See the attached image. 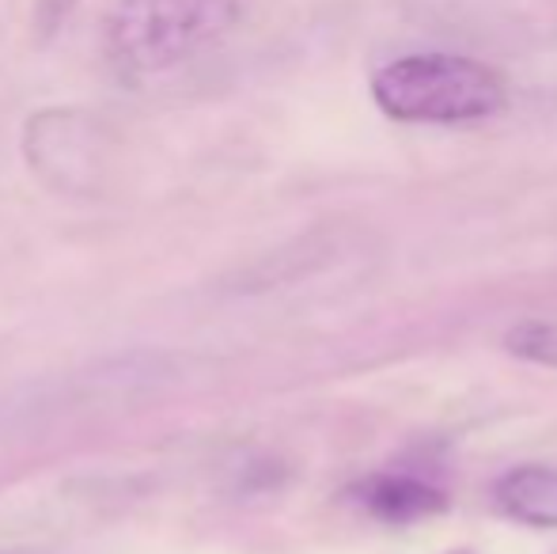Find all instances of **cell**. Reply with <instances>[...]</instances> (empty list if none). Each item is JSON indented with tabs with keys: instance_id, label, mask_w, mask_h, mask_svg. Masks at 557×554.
Listing matches in <instances>:
<instances>
[{
	"instance_id": "cell-1",
	"label": "cell",
	"mask_w": 557,
	"mask_h": 554,
	"mask_svg": "<svg viewBox=\"0 0 557 554\" xmlns=\"http://www.w3.org/2000/svg\"><path fill=\"white\" fill-rule=\"evenodd\" d=\"M247 15L250 0H114L99 46L122 84H152L227 46Z\"/></svg>"
},
{
	"instance_id": "cell-2",
	"label": "cell",
	"mask_w": 557,
	"mask_h": 554,
	"mask_svg": "<svg viewBox=\"0 0 557 554\" xmlns=\"http://www.w3.org/2000/svg\"><path fill=\"white\" fill-rule=\"evenodd\" d=\"M372 99L387 119L413 126H470L505 111L508 88L497 69L462 53H406L372 76Z\"/></svg>"
},
{
	"instance_id": "cell-3",
	"label": "cell",
	"mask_w": 557,
	"mask_h": 554,
	"mask_svg": "<svg viewBox=\"0 0 557 554\" xmlns=\"http://www.w3.org/2000/svg\"><path fill=\"white\" fill-rule=\"evenodd\" d=\"M23 152L30 171L58 190H96L107 163V137L96 119L81 111H42L27 122Z\"/></svg>"
},
{
	"instance_id": "cell-4",
	"label": "cell",
	"mask_w": 557,
	"mask_h": 554,
	"mask_svg": "<svg viewBox=\"0 0 557 554\" xmlns=\"http://www.w3.org/2000/svg\"><path fill=\"white\" fill-rule=\"evenodd\" d=\"M349 497L380 525H418V520H429L436 513L447 509V494L433 482L418 479V475H403V471H380L360 479L357 487L349 490Z\"/></svg>"
},
{
	"instance_id": "cell-5",
	"label": "cell",
	"mask_w": 557,
	"mask_h": 554,
	"mask_svg": "<svg viewBox=\"0 0 557 554\" xmlns=\"http://www.w3.org/2000/svg\"><path fill=\"white\" fill-rule=\"evenodd\" d=\"M493 494H497L500 513L512 517L516 525L543 528V532L557 528V467L520 464L500 475Z\"/></svg>"
},
{
	"instance_id": "cell-6",
	"label": "cell",
	"mask_w": 557,
	"mask_h": 554,
	"mask_svg": "<svg viewBox=\"0 0 557 554\" xmlns=\"http://www.w3.org/2000/svg\"><path fill=\"white\" fill-rule=\"evenodd\" d=\"M505 349L520 361L557 369V323L554 319H523L505 334Z\"/></svg>"
},
{
	"instance_id": "cell-7",
	"label": "cell",
	"mask_w": 557,
	"mask_h": 554,
	"mask_svg": "<svg viewBox=\"0 0 557 554\" xmlns=\"http://www.w3.org/2000/svg\"><path fill=\"white\" fill-rule=\"evenodd\" d=\"M0 554H30V551H0Z\"/></svg>"
}]
</instances>
